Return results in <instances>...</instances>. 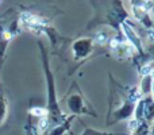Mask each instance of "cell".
I'll return each mask as SVG.
<instances>
[{
	"instance_id": "1",
	"label": "cell",
	"mask_w": 154,
	"mask_h": 135,
	"mask_svg": "<svg viewBox=\"0 0 154 135\" xmlns=\"http://www.w3.org/2000/svg\"><path fill=\"white\" fill-rule=\"evenodd\" d=\"M68 108H69V111L73 112V114H92V115H95V112L92 111V108L85 104L84 97L81 96L80 92L69 96V99H68Z\"/></svg>"
},
{
	"instance_id": "2",
	"label": "cell",
	"mask_w": 154,
	"mask_h": 135,
	"mask_svg": "<svg viewBox=\"0 0 154 135\" xmlns=\"http://www.w3.org/2000/svg\"><path fill=\"white\" fill-rule=\"evenodd\" d=\"M72 50L76 58H84L92 51V39L81 38V39L76 41L72 46Z\"/></svg>"
},
{
	"instance_id": "3",
	"label": "cell",
	"mask_w": 154,
	"mask_h": 135,
	"mask_svg": "<svg viewBox=\"0 0 154 135\" xmlns=\"http://www.w3.org/2000/svg\"><path fill=\"white\" fill-rule=\"evenodd\" d=\"M122 29H123V31H125L126 38H127L128 42L131 43V46H133L134 49L141 50V39H139L138 34L135 32V30H134L128 23H123L122 24Z\"/></svg>"
},
{
	"instance_id": "4",
	"label": "cell",
	"mask_w": 154,
	"mask_h": 135,
	"mask_svg": "<svg viewBox=\"0 0 154 135\" xmlns=\"http://www.w3.org/2000/svg\"><path fill=\"white\" fill-rule=\"evenodd\" d=\"M152 84H153L152 74L143 76V80H142V82H141V93L142 95H147V93L152 92Z\"/></svg>"
},
{
	"instance_id": "5",
	"label": "cell",
	"mask_w": 154,
	"mask_h": 135,
	"mask_svg": "<svg viewBox=\"0 0 154 135\" xmlns=\"http://www.w3.org/2000/svg\"><path fill=\"white\" fill-rule=\"evenodd\" d=\"M5 118H7V100L4 95L0 93V126L5 122Z\"/></svg>"
},
{
	"instance_id": "6",
	"label": "cell",
	"mask_w": 154,
	"mask_h": 135,
	"mask_svg": "<svg viewBox=\"0 0 154 135\" xmlns=\"http://www.w3.org/2000/svg\"><path fill=\"white\" fill-rule=\"evenodd\" d=\"M93 41H95L96 43H99V45H104L107 41H109V38H108V35H107V32H101L100 31V32H96Z\"/></svg>"
},
{
	"instance_id": "7",
	"label": "cell",
	"mask_w": 154,
	"mask_h": 135,
	"mask_svg": "<svg viewBox=\"0 0 154 135\" xmlns=\"http://www.w3.org/2000/svg\"><path fill=\"white\" fill-rule=\"evenodd\" d=\"M147 133H149V130H147L146 123H142L138 128L134 130V135H147Z\"/></svg>"
},
{
	"instance_id": "8",
	"label": "cell",
	"mask_w": 154,
	"mask_h": 135,
	"mask_svg": "<svg viewBox=\"0 0 154 135\" xmlns=\"http://www.w3.org/2000/svg\"><path fill=\"white\" fill-rule=\"evenodd\" d=\"M82 135H123V134H108V133H99L93 128H87Z\"/></svg>"
},
{
	"instance_id": "9",
	"label": "cell",
	"mask_w": 154,
	"mask_h": 135,
	"mask_svg": "<svg viewBox=\"0 0 154 135\" xmlns=\"http://www.w3.org/2000/svg\"><path fill=\"white\" fill-rule=\"evenodd\" d=\"M65 131V126H58V127H56L54 130H51V133H49L48 135H62Z\"/></svg>"
},
{
	"instance_id": "10",
	"label": "cell",
	"mask_w": 154,
	"mask_h": 135,
	"mask_svg": "<svg viewBox=\"0 0 154 135\" xmlns=\"http://www.w3.org/2000/svg\"><path fill=\"white\" fill-rule=\"evenodd\" d=\"M0 87H2V85H0Z\"/></svg>"
}]
</instances>
